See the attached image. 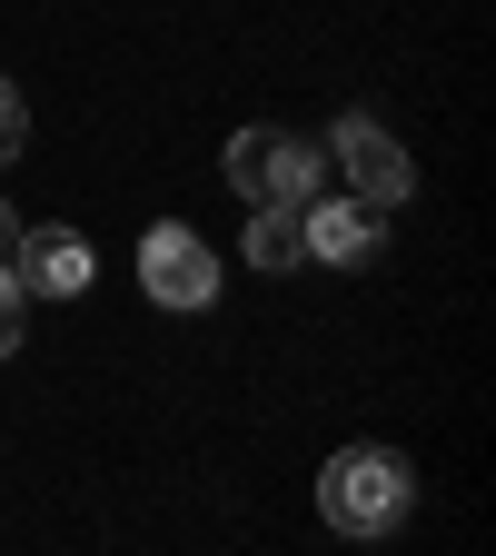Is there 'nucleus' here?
<instances>
[{"label":"nucleus","mask_w":496,"mask_h":556,"mask_svg":"<svg viewBox=\"0 0 496 556\" xmlns=\"http://www.w3.org/2000/svg\"><path fill=\"white\" fill-rule=\"evenodd\" d=\"M318 160L347 179V199H368V208H397V199L417 189V160H407V139H397V129H378V119H358V110H347V119L318 139Z\"/></svg>","instance_id":"7ed1b4c3"},{"label":"nucleus","mask_w":496,"mask_h":556,"mask_svg":"<svg viewBox=\"0 0 496 556\" xmlns=\"http://www.w3.org/2000/svg\"><path fill=\"white\" fill-rule=\"evenodd\" d=\"M298 239H308V258H328V268H368V258H378V208H368V199H308V208H298Z\"/></svg>","instance_id":"423d86ee"},{"label":"nucleus","mask_w":496,"mask_h":556,"mask_svg":"<svg viewBox=\"0 0 496 556\" xmlns=\"http://www.w3.org/2000/svg\"><path fill=\"white\" fill-rule=\"evenodd\" d=\"M21 338H30V289H21V268L0 258V358H11Z\"/></svg>","instance_id":"6e6552de"},{"label":"nucleus","mask_w":496,"mask_h":556,"mask_svg":"<svg viewBox=\"0 0 496 556\" xmlns=\"http://www.w3.org/2000/svg\"><path fill=\"white\" fill-rule=\"evenodd\" d=\"M219 169H229V189L249 199V208H308L318 199V179H328V160H318V139H298V129H239L229 150H219Z\"/></svg>","instance_id":"f03ea898"},{"label":"nucleus","mask_w":496,"mask_h":556,"mask_svg":"<svg viewBox=\"0 0 496 556\" xmlns=\"http://www.w3.org/2000/svg\"><path fill=\"white\" fill-rule=\"evenodd\" d=\"M21 150H30V100H21L11 80H0V169H11Z\"/></svg>","instance_id":"1a4fd4ad"},{"label":"nucleus","mask_w":496,"mask_h":556,"mask_svg":"<svg viewBox=\"0 0 496 556\" xmlns=\"http://www.w3.org/2000/svg\"><path fill=\"white\" fill-rule=\"evenodd\" d=\"M139 289H150L169 318L219 308V249H208L199 229H179V219H160L150 239H139Z\"/></svg>","instance_id":"20e7f679"},{"label":"nucleus","mask_w":496,"mask_h":556,"mask_svg":"<svg viewBox=\"0 0 496 556\" xmlns=\"http://www.w3.org/2000/svg\"><path fill=\"white\" fill-rule=\"evenodd\" d=\"M0 258H21V208L0 199Z\"/></svg>","instance_id":"9d476101"},{"label":"nucleus","mask_w":496,"mask_h":556,"mask_svg":"<svg viewBox=\"0 0 496 556\" xmlns=\"http://www.w3.org/2000/svg\"><path fill=\"white\" fill-rule=\"evenodd\" d=\"M249 268H268V278L308 268V239H298V208H249Z\"/></svg>","instance_id":"0eeeda50"},{"label":"nucleus","mask_w":496,"mask_h":556,"mask_svg":"<svg viewBox=\"0 0 496 556\" xmlns=\"http://www.w3.org/2000/svg\"><path fill=\"white\" fill-rule=\"evenodd\" d=\"M21 289L30 299H80L90 278H100V258H90V239L69 229V219H50V229H21Z\"/></svg>","instance_id":"39448f33"},{"label":"nucleus","mask_w":496,"mask_h":556,"mask_svg":"<svg viewBox=\"0 0 496 556\" xmlns=\"http://www.w3.org/2000/svg\"><path fill=\"white\" fill-rule=\"evenodd\" d=\"M318 517L338 536H397L417 517V467L397 447H338L318 467Z\"/></svg>","instance_id":"f257e3e1"}]
</instances>
